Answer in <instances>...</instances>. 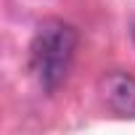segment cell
<instances>
[{"instance_id": "obj_1", "label": "cell", "mask_w": 135, "mask_h": 135, "mask_svg": "<svg viewBox=\"0 0 135 135\" xmlns=\"http://www.w3.org/2000/svg\"><path fill=\"white\" fill-rule=\"evenodd\" d=\"M74 50H77V32L72 24L48 19L37 27L29 45V61H32V72L37 74L40 85L48 93H53L66 80Z\"/></svg>"}, {"instance_id": "obj_2", "label": "cell", "mask_w": 135, "mask_h": 135, "mask_svg": "<svg viewBox=\"0 0 135 135\" xmlns=\"http://www.w3.org/2000/svg\"><path fill=\"white\" fill-rule=\"evenodd\" d=\"M103 101L119 114H135V80L122 72H111L101 80Z\"/></svg>"}]
</instances>
